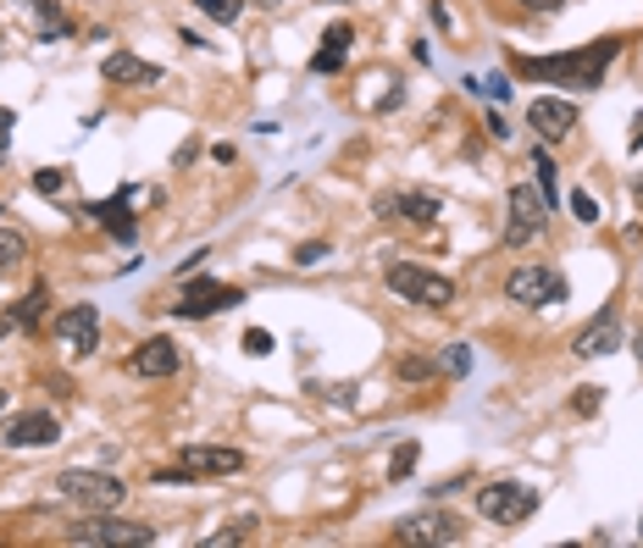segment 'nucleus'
Listing matches in <instances>:
<instances>
[{
    "instance_id": "4468645a",
    "label": "nucleus",
    "mask_w": 643,
    "mask_h": 548,
    "mask_svg": "<svg viewBox=\"0 0 643 548\" xmlns=\"http://www.w3.org/2000/svg\"><path fill=\"white\" fill-rule=\"evenodd\" d=\"M582 360H599V355H615L621 349V322H615V310H599L582 333H577V344H571Z\"/></svg>"
},
{
    "instance_id": "f704fd0d",
    "label": "nucleus",
    "mask_w": 643,
    "mask_h": 548,
    "mask_svg": "<svg viewBox=\"0 0 643 548\" xmlns=\"http://www.w3.org/2000/svg\"><path fill=\"white\" fill-rule=\"evenodd\" d=\"M632 156H643V134H637V139H632Z\"/></svg>"
},
{
    "instance_id": "39448f33",
    "label": "nucleus",
    "mask_w": 643,
    "mask_h": 548,
    "mask_svg": "<svg viewBox=\"0 0 643 548\" xmlns=\"http://www.w3.org/2000/svg\"><path fill=\"white\" fill-rule=\"evenodd\" d=\"M505 211H510V222H505V244H510V250L533 244V239L544 233V222H549V200H544L538 183H516L510 200H505Z\"/></svg>"
},
{
    "instance_id": "7ed1b4c3",
    "label": "nucleus",
    "mask_w": 643,
    "mask_h": 548,
    "mask_svg": "<svg viewBox=\"0 0 643 548\" xmlns=\"http://www.w3.org/2000/svg\"><path fill=\"white\" fill-rule=\"evenodd\" d=\"M383 283H389L400 299H411V305H428V310H450V305H455V283H450V277H439V272H428V266L389 261Z\"/></svg>"
},
{
    "instance_id": "cd10ccee",
    "label": "nucleus",
    "mask_w": 643,
    "mask_h": 548,
    "mask_svg": "<svg viewBox=\"0 0 643 548\" xmlns=\"http://www.w3.org/2000/svg\"><path fill=\"white\" fill-rule=\"evenodd\" d=\"M394 371H400V382H428V377H433L439 366H433V360H422V355H405V360H400Z\"/></svg>"
},
{
    "instance_id": "b1692460",
    "label": "nucleus",
    "mask_w": 643,
    "mask_h": 548,
    "mask_svg": "<svg viewBox=\"0 0 643 548\" xmlns=\"http://www.w3.org/2000/svg\"><path fill=\"white\" fill-rule=\"evenodd\" d=\"M533 172H538V189H544V200L555 205V161H549V150H544V145L533 150Z\"/></svg>"
},
{
    "instance_id": "2eb2a0df",
    "label": "nucleus",
    "mask_w": 643,
    "mask_h": 548,
    "mask_svg": "<svg viewBox=\"0 0 643 548\" xmlns=\"http://www.w3.org/2000/svg\"><path fill=\"white\" fill-rule=\"evenodd\" d=\"M378 217L383 222H417V228H428L439 217V200L433 194H383L378 200Z\"/></svg>"
},
{
    "instance_id": "1a4fd4ad",
    "label": "nucleus",
    "mask_w": 643,
    "mask_h": 548,
    "mask_svg": "<svg viewBox=\"0 0 643 548\" xmlns=\"http://www.w3.org/2000/svg\"><path fill=\"white\" fill-rule=\"evenodd\" d=\"M394 537H400V542L450 548V542H461V537H466V526H461V515H450V509H422V515H405Z\"/></svg>"
},
{
    "instance_id": "2f4dec72",
    "label": "nucleus",
    "mask_w": 643,
    "mask_h": 548,
    "mask_svg": "<svg viewBox=\"0 0 643 548\" xmlns=\"http://www.w3.org/2000/svg\"><path fill=\"white\" fill-rule=\"evenodd\" d=\"M12 128H18V117L0 106V161H7V150H12Z\"/></svg>"
},
{
    "instance_id": "412c9836",
    "label": "nucleus",
    "mask_w": 643,
    "mask_h": 548,
    "mask_svg": "<svg viewBox=\"0 0 643 548\" xmlns=\"http://www.w3.org/2000/svg\"><path fill=\"white\" fill-rule=\"evenodd\" d=\"M23 7L45 18V23H40V40H56V34H67V18H62V7H56V0H23Z\"/></svg>"
},
{
    "instance_id": "4be33fe9",
    "label": "nucleus",
    "mask_w": 643,
    "mask_h": 548,
    "mask_svg": "<svg viewBox=\"0 0 643 548\" xmlns=\"http://www.w3.org/2000/svg\"><path fill=\"white\" fill-rule=\"evenodd\" d=\"M194 7L211 18V23H222V29H233L239 23V12H244V0H194Z\"/></svg>"
},
{
    "instance_id": "f3484780",
    "label": "nucleus",
    "mask_w": 643,
    "mask_h": 548,
    "mask_svg": "<svg viewBox=\"0 0 643 548\" xmlns=\"http://www.w3.org/2000/svg\"><path fill=\"white\" fill-rule=\"evenodd\" d=\"M101 78L106 84H161V67L156 62H139L134 51H112L101 62Z\"/></svg>"
},
{
    "instance_id": "f03ea898",
    "label": "nucleus",
    "mask_w": 643,
    "mask_h": 548,
    "mask_svg": "<svg viewBox=\"0 0 643 548\" xmlns=\"http://www.w3.org/2000/svg\"><path fill=\"white\" fill-rule=\"evenodd\" d=\"M67 542H84V548H95V542H101V548H139V542H145V548H150L156 531L139 526V520H117L112 509H89L78 526H67Z\"/></svg>"
},
{
    "instance_id": "423d86ee",
    "label": "nucleus",
    "mask_w": 643,
    "mask_h": 548,
    "mask_svg": "<svg viewBox=\"0 0 643 548\" xmlns=\"http://www.w3.org/2000/svg\"><path fill=\"white\" fill-rule=\"evenodd\" d=\"M56 493L67 504H78V509H117L128 498V487L117 476H106V471H62L56 476Z\"/></svg>"
},
{
    "instance_id": "58836bf2",
    "label": "nucleus",
    "mask_w": 643,
    "mask_h": 548,
    "mask_svg": "<svg viewBox=\"0 0 643 548\" xmlns=\"http://www.w3.org/2000/svg\"><path fill=\"white\" fill-rule=\"evenodd\" d=\"M0 410H7V393H0Z\"/></svg>"
},
{
    "instance_id": "dca6fc26",
    "label": "nucleus",
    "mask_w": 643,
    "mask_h": 548,
    "mask_svg": "<svg viewBox=\"0 0 643 548\" xmlns=\"http://www.w3.org/2000/svg\"><path fill=\"white\" fill-rule=\"evenodd\" d=\"M139 377H172L178 366H183V355H178V344L172 338H145L139 349H134V360H128Z\"/></svg>"
},
{
    "instance_id": "e433bc0d",
    "label": "nucleus",
    "mask_w": 643,
    "mask_h": 548,
    "mask_svg": "<svg viewBox=\"0 0 643 548\" xmlns=\"http://www.w3.org/2000/svg\"><path fill=\"white\" fill-rule=\"evenodd\" d=\"M637 360H643V333H637Z\"/></svg>"
},
{
    "instance_id": "4c0bfd02",
    "label": "nucleus",
    "mask_w": 643,
    "mask_h": 548,
    "mask_svg": "<svg viewBox=\"0 0 643 548\" xmlns=\"http://www.w3.org/2000/svg\"><path fill=\"white\" fill-rule=\"evenodd\" d=\"M7 327H12V322H0V338H7Z\"/></svg>"
},
{
    "instance_id": "20e7f679",
    "label": "nucleus",
    "mask_w": 643,
    "mask_h": 548,
    "mask_svg": "<svg viewBox=\"0 0 643 548\" xmlns=\"http://www.w3.org/2000/svg\"><path fill=\"white\" fill-rule=\"evenodd\" d=\"M533 509H538V487L533 482H488L477 493V515L494 520V526H521Z\"/></svg>"
},
{
    "instance_id": "5701e85b",
    "label": "nucleus",
    "mask_w": 643,
    "mask_h": 548,
    "mask_svg": "<svg viewBox=\"0 0 643 548\" xmlns=\"http://www.w3.org/2000/svg\"><path fill=\"white\" fill-rule=\"evenodd\" d=\"M417 460H422V443H400L394 460H389V482H405L417 471Z\"/></svg>"
},
{
    "instance_id": "6e6552de",
    "label": "nucleus",
    "mask_w": 643,
    "mask_h": 548,
    "mask_svg": "<svg viewBox=\"0 0 643 548\" xmlns=\"http://www.w3.org/2000/svg\"><path fill=\"white\" fill-rule=\"evenodd\" d=\"M222 305H244V288H228V283H217V277H183V299L172 305V316L205 322V316H217Z\"/></svg>"
},
{
    "instance_id": "7c9ffc66",
    "label": "nucleus",
    "mask_w": 643,
    "mask_h": 548,
    "mask_svg": "<svg viewBox=\"0 0 643 548\" xmlns=\"http://www.w3.org/2000/svg\"><path fill=\"white\" fill-rule=\"evenodd\" d=\"M244 355H255V360H261V355H272V333L250 327V333H244Z\"/></svg>"
},
{
    "instance_id": "0eeeda50",
    "label": "nucleus",
    "mask_w": 643,
    "mask_h": 548,
    "mask_svg": "<svg viewBox=\"0 0 643 548\" xmlns=\"http://www.w3.org/2000/svg\"><path fill=\"white\" fill-rule=\"evenodd\" d=\"M505 299L510 305H527V310H544V305H560L566 299V277L555 266H516L505 277Z\"/></svg>"
},
{
    "instance_id": "a211bd4d",
    "label": "nucleus",
    "mask_w": 643,
    "mask_h": 548,
    "mask_svg": "<svg viewBox=\"0 0 643 548\" xmlns=\"http://www.w3.org/2000/svg\"><path fill=\"white\" fill-rule=\"evenodd\" d=\"M350 45H356V29H350V23H334L328 34H322L316 56H310V73H339L345 56H350Z\"/></svg>"
},
{
    "instance_id": "a19ab883",
    "label": "nucleus",
    "mask_w": 643,
    "mask_h": 548,
    "mask_svg": "<svg viewBox=\"0 0 643 548\" xmlns=\"http://www.w3.org/2000/svg\"><path fill=\"white\" fill-rule=\"evenodd\" d=\"M637 531H643V526H637Z\"/></svg>"
},
{
    "instance_id": "a878e982",
    "label": "nucleus",
    "mask_w": 643,
    "mask_h": 548,
    "mask_svg": "<svg viewBox=\"0 0 643 548\" xmlns=\"http://www.w3.org/2000/svg\"><path fill=\"white\" fill-rule=\"evenodd\" d=\"M67 183H73V178H67L62 167H45V172H34V189H40V194H51V200H56V194H67Z\"/></svg>"
},
{
    "instance_id": "f8f14e48",
    "label": "nucleus",
    "mask_w": 643,
    "mask_h": 548,
    "mask_svg": "<svg viewBox=\"0 0 643 548\" xmlns=\"http://www.w3.org/2000/svg\"><path fill=\"white\" fill-rule=\"evenodd\" d=\"M527 128H533L544 145H555V139H566V134L577 128V106L560 101V95H538V101L527 106Z\"/></svg>"
},
{
    "instance_id": "c9c22d12",
    "label": "nucleus",
    "mask_w": 643,
    "mask_h": 548,
    "mask_svg": "<svg viewBox=\"0 0 643 548\" xmlns=\"http://www.w3.org/2000/svg\"><path fill=\"white\" fill-rule=\"evenodd\" d=\"M255 7H283V0H255Z\"/></svg>"
},
{
    "instance_id": "aec40b11",
    "label": "nucleus",
    "mask_w": 643,
    "mask_h": 548,
    "mask_svg": "<svg viewBox=\"0 0 643 548\" xmlns=\"http://www.w3.org/2000/svg\"><path fill=\"white\" fill-rule=\"evenodd\" d=\"M29 261V239L18 233V228H0V272H12V266H23Z\"/></svg>"
},
{
    "instance_id": "9d476101",
    "label": "nucleus",
    "mask_w": 643,
    "mask_h": 548,
    "mask_svg": "<svg viewBox=\"0 0 643 548\" xmlns=\"http://www.w3.org/2000/svg\"><path fill=\"white\" fill-rule=\"evenodd\" d=\"M56 438H62V426H56L51 410H18V415L0 421V443L7 449H45Z\"/></svg>"
},
{
    "instance_id": "ddd939ff",
    "label": "nucleus",
    "mask_w": 643,
    "mask_h": 548,
    "mask_svg": "<svg viewBox=\"0 0 643 548\" xmlns=\"http://www.w3.org/2000/svg\"><path fill=\"white\" fill-rule=\"evenodd\" d=\"M178 465L189 476H233V471H244V454L239 449H222V443H183L178 449Z\"/></svg>"
},
{
    "instance_id": "ea45409f",
    "label": "nucleus",
    "mask_w": 643,
    "mask_h": 548,
    "mask_svg": "<svg viewBox=\"0 0 643 548\" xmlns=\"http://www.w3.org/2000/svg\"><path fill=\"white\" fill-rule=\"evenodd\" d=\"M637 194H643V183H637Z\"/></svg>"
},
{
    "instance_id": "393cba45",
    "label": "nucleus",
    "mask_w": 643,
    "mask_h": 548,
    "mask_svg": "<svg viewBox=\"0 0 643 548\" xmlns=\"http://www.w3.org/2000/svg\"><path fill=\"white\" fill-rule=\"evenodd\" d=\"M439 371H450V377H466V371H472V349H466V344H450V349L439 355Z\"/></svg>"
},
{
    "instance_id": "6ab92c4d",
    "label": "nucleus",
    "mask_w": 643,
    "mask_h": 548,
    "mask_svg": "<svg viewBox=\"0 0 643 548\" xmlns=\"http://www.w3.org/2000/svg\"><path fill=\"white\" fill-rule=\"evenodd\" d=\"M128 200H134V189H123V194H117V200H106V205H89V217H95V222H106L123 244H134V239H139V228H134V217H128Z\"/></svg>"
},
{
    "instance_id": "c85d7f7f",
    "label": "nucleus",
    "mask_w": 643,
    "mask_h": 548,
    "mask_svg": "<svg viewBox=\"0 0 643 548\" xmlns=\"http://www.w3.org/2000/svg\"><path fill=\"white\" fill-rule=\"evenodd\" d=\"M571 217H577V222H582V228H593V222H599V200H593V194H582V189H577V194H571Z\"/></svg>"
},
{
    "instance_id": "72a5a7b5",
    "label": "nucleus",
    "mask_w": 643,
    "mask_h": 548,
    "mask_svg": "<svg viewBox=\"0 0 643 548\" xmlns=\"http://www.w3.org/2000/svg\"><path fill=\"white\" fill-rule=\"evenodd\" d=\"M488 134H494V139H510V128H505V117H499V112H488Z\"/></svg>"
},
{
    "instance_id": "f257e3e1",
    "label": "nucleus",
    "mask_w": 643,
    "mask_h": 548,
    "mask_svg": "<svg viewBox=\"0 0 643 548\" xmlns=\"http://www.w3.org/2000/svg\"><path fill=\"white\" fill-rule=\"evenodd\" d=\"M621 40H599L593 51H566V56H544V62H521V73L549 78V84H571V89H599L604 67L615 62Z\"/></svg>"
},
{
    "instance_id": "9b49d317",
    "label": "nucleus",
    "mask_w": 643,
    "mask_h": 548,
    "mask_svg": "<svg viewBox=\"0 0 643 548\" xmlns=\"http://www.w3.org/2000/svg\"><path fill=\"white\" fill-rule=\"evenodd\" d=\"M56 338L67 344L73 360L95 355V349H101V310H95V305H73V310H62V316H56Z\"/></svg>"
},
{
    "instance_id": "c756f323",
    "label": "nucleus",
    "mask_w": 643,
    "mask_h": 548,
    "mask_svg": "<svg viewBox=\"0 0 643 548\" xmlns=\"http://www.w3.org/2000/svg\"><path fill=\"white\" fill-rule=\"evenodd\" d=\"M599 404H604V388H593V382H588V388H577V399H571V410H577V415H599Z\"/></svg>"
},
{
    "instance_id": "473e14b6",
    "label": "nucleus",
    "mask_w": 643,
    "mask_h": 548,
    "mask_svg": "<svg viewBox=\"0 0 643 548\" xmlns=\"http://www.w3.org/2000/svg\"><path fill=\"white\" fill-rule=\"evenodd\" d=\"M299 266H316V261H328V244H299V255H294Z\"/></svg>"
},
{
    "instance_id": "bb28decb",
    "label": "nucleus",
    "mask_w": 643,
    "mask_h": 548,
    "mask_svg": "<svg viewBox=\"0 0 643 548\" xmlns=\"http://www.w3.org/2000/svg\"><path fill=\"white\" fill-rule=\"evenodd\" d=\"M40 310H45V288H34V294L12 310V327H34V322H40Z\"/></svg>"
}]
</instances>
